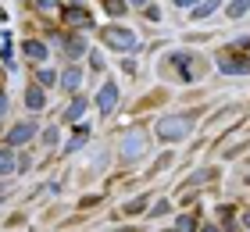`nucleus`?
I'll list each match as a JSON object with an SVG mask.
<instances>
[{
  "mask_svg": "<svg viewBox=\"0 0 250 232\" xmlns=\"http://www.w3.org/2000/svg\"><path fill=\"white\" fill-rule=\"evenodd\" d=\"M104 40H107V43H115V46H132V32H122V29H107V32H104Z\"/></svg>",
  "mask_w": 250,
  "mask_h": 232,
  "instance_id": "f03ea898",
  "label": "nucleus"
},
{
  "mask_svg": "<svg viewBox=\"0 0 250 232\" xmlns=\"http://www.w3.org/2000/svg\"><path fill=\"white\" fill-rule=\"evenodd\" d=\"M243 7H250V0H236L229 11H232V15H243Z\"/></svg>",
  "mask_w": 250,
  "mask_h": 232,
  "instance_id": "39448f33",
  "label": "nucleus"
},
{
  "mask_svg": "<svg viewBox=\"0 0 250 232\" xmlns=\"http://www.w3.org/2000/svg\"><path fill=\"white\" fill-rule=\"evenodd\" d=\"M111 104H115V86H107L104 93H100V107H104V111H107V107H111Z\"/></svg>",
  "mask_w": 250,
  "mask_h": 232,
  "instance_id": "20e7f679",
  "label": "nucleus"
},
{
  "mask_svg": "<svg viewBox=\"0 0 250 232\" xmlns=\"http://www.w3.org/2000/svg\"><path fill=\"white\" fill-rule=\"evenodd\" d=\"M29 104H32V107H40V104H43V97H40V89H32V93H29Z\"/></svg>",
  "mask_w": 250,
  "mask_h": 232,
  "instance_id": "423d86ee",
  "label": "nucleus"
},
{
  "mask_svg": "<svg viewBox=\"0 0 250 232\" xmlns=\"http://www.w3.org/2000/svg\"><path fill=\"white\" fill-rule=\"evenodd\" d=\"M179 4H193V0H179Z\"/></svg>",
  "mask_w": 250,
  "mask_h": 232,
  "instance_id": "0eeeda50",
  "label": "nucleus"
},
{
  "mask_svg": "<svg viewBox=\"0 0 250 232\" xmlns=\"http://www.w3.org/2000/svg\"><path fill=\"white\" fill-rule=\"evenodd\" d=\"M186 125H189V118H172V122H161V125H157V132L168 136V139H175L179 132L186 129Z\"/></svg>",
  "mask_w": 250,
  "mask_h": 232,
  "instance_id": "f257e3e1",
  "label": "nucleus"
},
{
  "mask_svg": "<svg viewBox=\"0 0 250 232\" xmlns=\"http://www.w3.org/2000/svg\"><path fill=\"white\" fill-rule=\"evenodd\" d=\"M29 136H32V125H18V129L11 132V143H25Z\"/></svg>",
  "mask_w": 250,
  "mask_h": 232,
  "instance_id": "7ed1b4c3",
  "label": "nucleus"
}]
</instances>
